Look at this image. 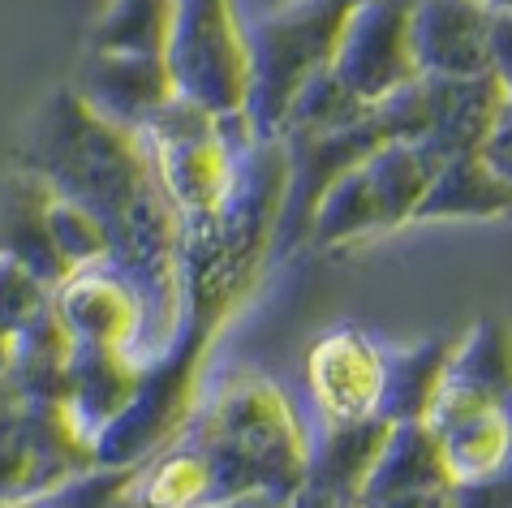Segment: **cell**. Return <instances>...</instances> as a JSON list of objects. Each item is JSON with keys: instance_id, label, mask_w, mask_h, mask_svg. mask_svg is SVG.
Segmentation results:
<instances>
[{"instance_id": "1", "label": "cell", "mask_w": 512, "mask_h": 508, "mask_svg": "<svg viewBox=\"0 0 512 508\" xmlns=\"http://www.w3.org/2000/svg\"><path fill=\"white\" fill-rule=\"evenodd\" d=\"M22 168L52 194L95 211L108 229V267L142 302L138 349H164L186 302V224L164 194L147 143L104 121L78 91H56L22 143Z\"/></svg>"}, {"instance_id": "2", "label": "cell", "mask_w": 512, "mask_h": 508, "mask_svg": "<svg viewBox=\"0 0 512 508\" xmlns=\"http://www.w3.org/2000/svg\"><path fill=\"white\" fill-rule=\"evenodd\" d=\"M181 435L203 453L211 504L250 496V491L293 500L306 487L310 440L297 427L284 392L267 375H233Z\"/></svg>"}, {"instance_id": "3", "label": "cell", "mask_w": 512, "mask_h": 508, "mask_svg": "<svg viewBox=\"0 0 512 508\" xmlns=\"http://www.w3.org/2000/svg\"><path fill=\"white\" fill-rule=\"evenodd\" d=\"M358 0H284V5L246 18L250 87L246 121L259 138H276L284 117L319 69L332 65L336 39Z\"/></svg>"}, {"instance_id": "4", "label": "cell", "mask_w": 512, "mask_h": 508, "mask_svg": "<svg viewBox=\"0 0 512 508\" xmlns=\"http://www.w3.org/2000/svg\"><path fill=\"white\" fill-rule=\"evenodd\" d=\"M142 143H147L155 177H160V186L173 199L186 229L207 224L216 216L224 194H229L233 164H237V147L216 112L177 95L142 130Z\"/></svg>"}, {"instance_id": "5", "label": "cell", "mask_w": 512, "mask_h": 508, "mask_svg": "<svg viewBox=\"0 0 512 508\" xmlns=\"http://www.w3.org/2000/svg\"><path fill=\"white\" fill-rule=\"evenodd\" d=\"M168 69L177 91L216 117L246 112L250 44L237 0H173Z\"/></svg>"}, {"instance_id": "6", "label": "cell", "mask_w": 512, "mask_h": 508, "mask_svg": "<svg viewBox=\"0 0 512 508\" xmlns=\"http://www.w3.org/2000/svg\"><path fill=\"white\" fill-rule=\"evenodd\" d=\"M332 69L366 104L422 78L414 56V0H358L336 39Z\"/></svg>"}, {"instance_id": "7", "label": "cell", "mask_w": 512, "mask_h": 508, "mask_svg": "<svg viewBox=\"0 0 512 508\" xmlns=\"http://www.w3.org/2000/svg\"><path fill=\"white\" fill-rule=\"evenodd\" d=\"M78 95L99 117L142 134L160 112L177 100V78L168 56H130V52H91L82 69Z\"/></svg>"}, {"instance_id": "8", "label": "cell", "mask_w": 512, "mask_h": 508, "mask_svg": "<svg viewBox=\"0 0 512 508\" xmlns=\"http://www.w3.org/2000/svg\"><path fill=\"white\" fill-rule=\"evenodd\" d=\"M414 56L422 74H491V0H414Z\"/></svg>"}, {"instance_id": "9", "label": "cell", "mask_w": 512, "mask_h": 508, "mask_svg": "<svg viewBox=\"0 0 512 508\" xmlns=\"http://www.w3.org/2000/svg\"><path fill=\"white\" fill-rule=\"evenodd\" d=\"M74 345H121L138 349L142 336V302L112 267H82L52 293Z\"/></svg>"}, {"instance_id": "10", "label": "cell", "mask_w": 512, "mask_h": 508, "mask_svg": "<svg viewBox=\"0 0 512 508\" xmlns=\"http://www.w3.org/2000/svg\"><path fill=\"white\" fill-rule=\"evenodd\" d=\"M426 422L444 440L457 483H487V478L512 474V405L435 401Z\"/></svg>"}, {"instance_id": "11", "label": "cell", "mask_w": 512, "mask_h": 508, "mask_svg": "<svg viewBox=\"0 0 512 508\" xmlns=\"http://www.w3.org/2000/svg\"><path fill=\"white\" fill-rule=\"evenodd\" d=\"M383 384L379 345L362 332L340 328L310 349V388L319 397L323 418H362L375 414Z\"/></svg>"}, {"instance_id": "12", "label": "cell", "mask_w": 512, "mask_h": 508, "mask_svg": "<svg viewBox=\"0 0 512 508\" xmlns=\"http://www.w3.org/2000/svg\"><path fill=\"white\" fill-rule=\"evenodd\" d=\"M138 384H142V358H134V349L74 345L65 409L74 414L78 431L95 444V435L138 397Z\"/></svg>"}, {"instance_id": "13", "label": "cell", "mask_w": 512, "mask_h": 508, "mask_svg": "<svg viewBox=\"0 0 512 508\" xmlns=\"http://www.w3.org/2000/svg\"><path fill=\"white\" fill-rule=\"evenodd\" d=\"M457 345H461V336H426V341H414V345H379L383 384H379L375 414L388 422L431 418Z\"/></svg>"}, {"instance_id": "14", "label": "cell", "mask_w": 512, "mask_h": 508, "mask_svg": "<svg viewBox=\"0 0 512 508\" xmlns=\"http://www.w3.org/2000/svg\"><path fill=\"white\" fill-rule=\"evenodd\" d=\"M388 435H392V422L379 418V414L323 418L319 440L310 444L306 487L362 504V487H366V478H371L383 444H388Z\"/></svg>"}, {"instance_id": "15", "label": "cell", "mask_w": 512, "mask_h": 508, "mask_svg": "<svg viewBox=\"0 0 512 508\" xmlns=\"http://www.w3.org/2000/svg\"><path fill=\"white\" fill-rule=\"evenodd\" d=\"M435 117H431V134L422 138V147H431L439 160L465 151H482L487 134L500 121V108L508 100L504 82L491 74L478 78H435Z\"/></svg>"}, {"instance_id": "16", "label": "cell", "mask_w": 512, "mask_h": 508, "mask_svg": "<svg viewBox=\"0 0 512 508\" xmlns=\"http://www.w3.org/2000/svg\"><path fill=\"white\" fill-rule=\"evenodd\" d=\"M512 216V181L487 164L482 151H465L439 164L431 190L422 194L414 224L444 220H508Z\"/></svg>"}, {"instance_id": "17", "label": "cell", "mask_w": 512, "mask_h": 508, "mask_svg": "<svg viewBox=\"0 0 512 508\" xmlns=\"http://www.w3.org/2000/svg\"><path fill=\"white\" fill-rule=\"evenodd\" d=\"M69 362H74V336L65 332L56 306H48L26 328L5 336V375L22 401L65 405Z\"/></svg>"}, {"instance_id": "18", "label": "cell", "mask_w": 512, "mask_h": 508, "mask_svg": "<svg viewBox=\"0 0 512 508\" xmlns=\"http://www.w3.org/2000/svg\"><path fill=\"white\" fill-rule=\"evenodd\" d=\"M48 186L35 173H13L0 186V250H9L13 259H22L39 280H48L52 289H61L69 276V263L52 242L48 229Z\"/></svg>"}, {"instance_id": "19", "label": "cell", "mask_w": 512, "mask_h": 508, "mask_svg": "<svg viewBox=\"0 0 512 508\" xmlns=\"http://www.w3.org/2000/svg\"><path fill=\"white\" fill-rule=\"evenodd\" d=\"M435 487H457V474L448 465L444 440L431 422H392V435L383 444L371 478L362 487V504L405 496V491H435Z\"/></svg>"}, {"instance_id": "20", "label": "cell", "mask_w": 512, "mask_h": 508, "mask_svg": "<svg viewBox=\"0 0 512 508\" xmlns=\"http://www.w3.org/2000/svg\"><path fill=\"white\" fill-rule=\"evenodd\" d=\"M439 401L512 405V328L504 319H478L452 354Z\"/></svg>"}, {"instance_id": "21", "label": "cell", "mask_w": 512, "mask_h": 508, "mask_svg": "<svg viewBox=\"0 0 512 508\" xmlns=\"http://www.w3.org/2000/svg\"><path fill=\"white\" fill-rule=\"evenodd\" d=\"M439 155L431 147L414 143V138H396V143L379 147L371 160H366V181L375 190L383 229H401V224H414V211L422 203V194L431 190V181L439 173Z\"/></svg>"}, {"instance_id": "22", "label": "cell", "mask_w": 512, "mask_h": 508, "mask_svg": "<svg viewBox=\"0 0 512 508\" xmlns=\"http://www.w3.org/2000/svg\"><path fill=\"white\" fill-rule=\"evenodd\" d=\"M375 233H388V229H383V216H379L371 181H366V168L358 164L323 190L315 216H310L306 242L332 250V246H349V242H362V237H375Z\"/></svg>"}, {"instance_id": "23", "label": "cell", "mask_w": 512, "mask_h": 508, "mask_svg": "<svg viewBox=\"0 0 512 508\" xmlns=\"http://www.w3.org/2000/svg\"><path fill=\"white\" fill-rule=\"evenodd\" d=\"M173 44V0H108L91 26V52L168 56Z\"/></svg>"}, {"instance_id": "24", "label": "cell", "mask_w": 512, "mask_h": 508, "mask_svg": "<svg viewBox=\"0 0 512 508\" xmlns=\"http://www.w3.org/2000/svg\"><path fill=\"white\" fill-rule=\"evenodd\" d=\"M366 100H358L345 82L336 78V69L327 65L319 69L315 78L297 91V100L284 117V130L280 134H332V130H345L358 117H366Z\"/></svg>"}, {"instance_id": "25", "label": "cell", "mask_w": 512, "mask_h": 508, "mask_svg": "<svg viewBox=\"0 0 512 508\" xmlns=\"http://www.w3.org/2000/svg\"><path fill=\"white\" fill-rule=\"evenodd\" d=\"M48 229H52V242L61 250V259L69 263V272L108 267L112 242L95 211H87L74 199H61V194H48Z\"/></svg>"}, {"instance_id": "26", "label": "cell", "mask_w": 512, "mask_h": 508, "mask_svg": "<svg viewBox=\"0 0 512 508\" xmlns=\"http://www.w3.org/2000/svg\"><path fill=\"white\" fill-rule=\"evenodd\" d=\"M142 465H91L74 478H65L61 487L35 496V508H112L125 491L134 487Z\"/></svg>"}, {"instance_id": "27", "label": "cell", "mask_w": 512, "mask_h": 508, "mask_svg": "<svg viewBox=\"0 0 512 508\" xmlns=\"http://www.w3.org/2000/svg\"><path fill=\"white\" fill-rule=\"evenodd\" d=\"M52 285L39 280L22 259L0 250V336H13L52 306Z\"/></svg>"}, {"instance_id": "28", "label": "cell", "mask_w": 512, "mask_h": 508, "mask_svg": "<svg viewBox=\"0 0 512 508\" xmlns=\"http://www.w3.org/2000/svg\"><path fill=\"white\" fill-rule=\"evenodd\" d=\"M491 69L512 95V9L491 5Z\"/></svg>"}, {"instance_id": "29", "label": "cell", "mask_w": 512, "mask_h": 508, "mask_svg": "<svg viewBox=\"0 0 512 508\" xmlns=\"http://www.w3.org/2000/svg\"><path fill=\"white\" fill-rule=\"evenodd\" d=\"M482 155H487V164L495 173L512 181V95L504 100L500 121H495V130L487 134V143H482Z\"/></svg>"}, {"instance_id": "30", "label": "cell", "mask_w": 512, "mask_h": 508, "mask_svg": "<svg viewBox=\"0 0 512 508\" xmlns=\"http://www.w3.org/2000/svg\"><path fill=\"white\" fill-rule=\"evenodd\" d=\"M452 496H457V487H435V491H405V496H388L362 508H452Z\"/></svg>"}, {"instance_id": "31", "label": "cell", "mask_w": 512, "mask_h": 508, "mask_svg": "<svg viewBox=\"0 0 512 508\" xmlns=\"http://www.w3.org/2000/svg\"><path fill=\"white\" fill-rule=\"evenodd\" d=\"M289 508H362L358 500H340V496H327V491L315 487H302L297 496L289 500Z\"/></svg>"}, {"instance_id": "32", "label": "cell", "mask_w": 512, "mask_h": 508, "mask_svg": "<svg viewBox=\"0 0 512 508\" xmlns=\"http://www.w3.org/2000/svg\"><path fill=\"white\" fill-rule=\"evenodd\" d=\"M203 508H289V496H272V491H250V496L220 500V504H203Z\"/></svg>"}, {"instance_id": "33", "label": "cell", "mask_w": 512, "mask_h": 508, "mask_svg": "<svg viewBox=\"0 0 512 508\" xmlns=\"http://www.w3.org/2000/svg\"><path fill=\"white\" fill-rule=\"evenodd\" d=\"M138 474H142V470H138ZM112 508H155V504H151L147 496H142V491H138V478H134V487L125 491V496H121L117 504H112Z\"/></svg>"}, {"instance_id": "34", "label": "cell", "mask_w": 512, "mask_h": 508, "mask_svg": "<svg viewBox=\"0 0 512 508\" xmlns=\"http://www.w3.org/2000/svg\"><path fill=\"white\" fill-rule=\"evenodd\" d=\"M0 508H35L31 500H5V496H0Z\"/></svg>"}, {"instance_id": "35", "label": "cell", "mask_w": 512, "mask_h": 508, "mask_svg": "<svg viewBox=\"0 0 512 508\" xmlns=\"http://www.w3.org/2000/svg\"><path fill=\"white\" fill-rule=\"evenodd\" d=\"M491 5H495V9H512V0H491Z\"/></svg>"}, {"instance_id": "36", "label": "cell", "mask_w": 512, "mask_h": 508, "mask_svg": "<svg viewBox=\"0 0 512 508\" xmlns=\"http://www.w3.org/2000/svg\"><path fill=\"white\" fill-rule=\"evenodd\" d=\"M276 5H284V0H267V9H276ZM267 9H263V13H267Z\"/></svg>"}]
</instances>
